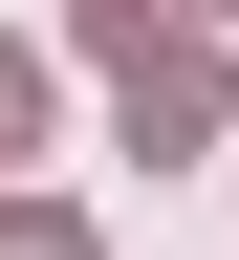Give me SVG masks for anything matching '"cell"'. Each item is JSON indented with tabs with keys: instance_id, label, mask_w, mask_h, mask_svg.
I'll return each mask as SVG.
<instances>
[{
	"instance_id": "cell-3",
	"label": "cell",
	"mask_w": 239,
	"mask_h": 260,
	"mask_svg": "<svg viewBox=\"0 0 239 260\" xmlns=\"http://www.w3.org/2000/svg\"><path fill=\"white\" fill-rule=\"evenodd\" d=\"M22 130H44V65H22V44H0V152H22Z\"/></svg>"
},
{
	"instance_id": "cell-2",
	"label": "cell",
	"mask_w": 239,
	"mask_h": 260,
	"mask_svg": "<svg viewBox=\"0 0 239 260\" xmlns=\"http://www.w3.org/2000/svg\"><path fill=\"white\" fill-rule=\"evenodd\" d=\"M0 260H87V217H44V195H0Z\"/></svg>"
},
{
	"instance_id": "cell-4",
	"label": "cell",
	"mask_w": 239,
	"mask_h": 260,
	"mask_svg": "<svg viewBox=\"0 0 239 260\" xmlns=\"http://www.w3.org/2000/svg\"><path fill=\"white\" fill-rule=\"evenodd\" d=\"M196 22H239V0H196Z\"/></svg>"
},
{
	"instance_id": "cell-1",
	"label": "cell",
	"mask_w": 239,
	"mask_h": 260,
	"mask_svg": "<svg viewBox=\"0 0 239 260\" xmlns=\"http://www.w3.org/2000/svg\"><path fill=\"white\" fill-rule=\"evenodd\" d=\"M87 65H109L130 152H196V130H218V44H196V22H152V0H87Z\"/></svg>"
}]
</instances>
